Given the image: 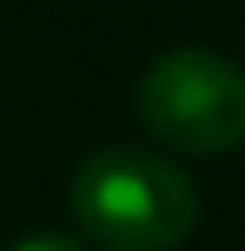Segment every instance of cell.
<instances>
[{
    "instance_id": "cell-1",
    "label": "cell",
    "mask_w": 245,
    "mask_h": 251,
    "mask_svg": "<svg viewBox=\"0 0 245 251\" xmlns=\"http://www.w3.org/2000/svg\"><path fill=\"white\" fill-rule=\"evenodd\" d=\"M69 214L101 251H176L197 230L202 198L176 160L139 145H101L69 182Z\"/></svg>"
},
{
    "instance_id": "cell-2",
    "label": "cell",
    "mask_w": 245,
    "mask_h": 251,
    "mask_svg": "<svg viewBox=\"0 0 245 251\" xmlns=\"http://www.w3.org/2000/svg\"><path fill=\"white\" fill-rule=\"evenodd\" d=\"M144 128L181 155H229L245 145V70L213 49H171L139 75Z\"/></svg>"
},
{
    "instance_id": "cell-3",
    "label": "cell",
    "mask_w": 245,
    "mask_h": 251,
    "mask_svg": "<svg viewBox=\"0 0 245 251\" xmlns=\"http://www.w3.org/2000/svg\"><path fill=\"white\" fill-rule=\"evenodd\" d=\"M11 251H86L75 235H64V230H32V235H22Z\"/></svg>"
}]
</instances>
